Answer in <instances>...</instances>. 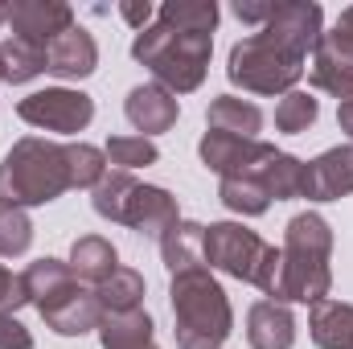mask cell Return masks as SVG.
Segmentation results:
<instances>
[{
    "label": "cell",
    "mask_w": 353,
    "mask_h": 349,
    "mask_svg": "<svg viewBox=\"0 0 353 349\" xmlns=\"http://www.w3.org/2000/svg\"><path fill=\"white\" fill-rule=\"evenodd\" d=\"M333 230L321 214H296L283 230V247L271 255L263 275V296L275 304H321L333 288Z\"/></svg>",
    "instance_id": "obj_1"
},
{
    "label": "cell",
    "mask_w": 353,
    "mask_h": 349,
    "mask_svg": "<svg viewBox=\"0 0 353 349\" xmlns=\"http://www.w3.org/2000/svg\"><path fill=\"white\" fill-rule=\"evenodd\" d=\"M21 279H25L29 304L41 312V321H46L54 333H62V337H83L90 329H99L103 304H99L94 288H83V283H79V275L70 271V263L46 255V259L29 263V267L21 271Z\"/></svg>",
    "instance_id": "obj_2"
},
{
    "label": "cell",
    "mask_w": 353,
    "mask_h": 349,
    "mask_svg": "<svg viewBox=\"0 0 353 349\" xmlns=\"http://www.w3.org/2000/svg\"><path fill=\"white\" fill-rule=\"evenodd\" d=\"M169 300H173V337L181 349L226 346V337L234 329V312H230V300H226L222 283L205 267L173 275Z\"/></svg>",
    "instance_id": "obj_3"
},
{
    "label": "cell",
    "mask_w": 353,
    "mask_h": 349,
    "mask_svg": "<svg viewBox=\"0 0 353 349\" xmlns=\"http://www.w3.org/2000/svg\"><path fill=\"white\" fill-rule=\"evenodd\" d=\"M70 189L66 144L25 136L0 161V201L4 206H46Z\"/></svg>",
    "instance_id": "obj_4"
},
{
    "label": "cell",
    "mask_w": 353,
    "mask_h": 349,
    "mask_svg": "<svg viewBox=\"0 0 353 349\" xmlns=\"http://www.w3.org/2000/svg\"><path fill=\"white\" fill-rule=\"evenodd\" d=\"M210 50H214V37L205 33H173L169 25H148L136 33L132 41V58L144 62L157 83L173 94H189V90L201 87L205 70H210Z\"/></svg>",
    "instance_id": "obj_5"
},
{
    "label": "cell",
    "mask_w": 353,
    "mask_h": 349,
    "mask_svg": "<svg viewBox=\"0 0 353 349\" xmlns=\"http://www.w3.org/2000/svg\"><path fill=\"white\" fill-rule=\"evenodd\" d=\"M94 214L119 226H132L140 235L161 239L176 222V197L161 185H140L132 173L123 169H107L103 181L94 185Z\"/></svg>",
    "instance_id": "obj_6"
},
{
    "label": "cell",
    "mask_w": 353,
    "mask_h": 349,
    "mask_svg": "<svg viewBox=\"0 0 353 349\" xmlns=\"http://www.w3.org/2000/svg\"><path fill=\"white\" fill-rule=\"evenodd\" d=\"M226 74L234 87L251 90V94H288L304 74V54H296L292 46H283L279 37L259 29L230 50Z\"/></svg>",
    "instance_id": "obj_7"
},
{
    "label": "cell",
    "mask_w": 353,
    "mask_h": 349,
    "mask_svg": "<svg viewBox=\"0 0 353 349\" xmlns=\"http://www.w3.org/2000/svg\"><path fill=\"white\" fill-rule=\"evenodd\" d=\"M271 255H275V247L263 243L255 230L239 226V222H214V226H205V263L218 267L222 275H234V279L259 288Z\"/></svg>",
    "instance_id": "obj_8"
},
{
    "label": "cell",
    "mask_w": 353,
    "mask_h": 349,
    "mask_svg": "<svg viewBox=\"0 0 353 349\" xmlns=\"http://www.w3.org/2000/svg\"><path fill=\"white\" fill-rule=\"evenodd\" d=\"M17 115L41 132H62V136H74L83 132L90 119H94V103L83 90H66V87H50V90H33L17 103Z\"/></svg>",
    "instance_id": "obj_9"
},
{
    "label": "cell",
    "mask_w": 353,
    "mask_h": 349,
    "mask_svg": "<svg viewBox=\"0 0 353 349\" xmlns=\"http://www.w3.org/2000/svg\"><path fill=\"white\" fill-rule=\"evenodd\" d=\"M197 152H201V165L218 177H263V169L275 157L271 144L247 140V136H230V132H205Z\"/></svg>",
    "instance_id": "obj_10"
},
{
    "label": "cell",
    "mask_w": 353,
    "mask_h": 349,
    "mask_svg": "<svg viewBox=\"0 0 353 349\" xmlns=\"http://www.w3.org/2000/svg\"><path fill=\"white\" fill-rule=\"evenodd\" d=\"M8 25L12 37H25L33 46H50L74 25V8L62 0H12L8 4Z\"/></svg>",
    "instance_id": "obj_11"
},
{
    "label": "cell",
    "mask_w": 353,
    "mask_h": 349,
    "mask_svg": "<svg viewBox=\"0 0 353 349\" xmlns=\"http://www.w3.org/2000/svg\"><path fill=\"white\" fill-rule=\"evenodd\" d=\"M321 25H325L321 4H312V0H279V4L271 8V17H267L263 33L279 37L283 46H292L296 54L308 58V50H316V41H321V33H325Z\"/></svg>",
    "instance_id": "obj_12"
},
{
    "label": "cell",
    "mask_w": 353,
    "mask_h": 349,
    "mask_svg": "<svg viewBox=\"0 0 353 349\" xmlns=\"http://www.w3.org/2000/svg\"><path fill=\"white\" fill-rule=\"evenodd\" d=\"M353 193V144L345 148H329L316 161L304 165V185L300 197L308 201H341Z\"/></svg>",
    "instance_id": "obj_13"
},
{
    "label": "cell",
    "mask_w": 353,
    "mask_h": 349,
    "mask_svg": "<svg viewBox=\"0 0 353 349\" xmlns=\"http://www.w3.org/2000/svg\"><path fill=\"white\" fill-rule=\"evenodd\" d=\"M123 111H128V123H132L136 132H144V140H148V136H161V132H169V128L176 123V115H181V107H176V94H173V90H165L161 83L132 87V90H128V103H123Z\"/></svg>",
    "instance_id": "obj_14"
},
{
    "label": "cell",
    "mask_w": 353,
    "mask_h": 349,
    "mask_svg": "<svg viewBox=\"0 0 353 349\" xmlns=\"http://www.w3.org/2000/svg\"><path fill=\"white\" fill-rule=\"evenodd\" d=\"M94 66H99V50L83 25H70L62 37L46 46V70L58 79H87L94 74Z\"/></svg>",
    "instance_id": "obj_15"
},
{
    "label": "cell",
    "mask_w": 353,
    "mask_h": 349,
    "mask_svg": "<svg viewBox=\"0 0 353 349\" xmlns=\"http://www.w3.org/2000/svg\"><path fill=\"white\" fill-rule=\"evenodd\" d=\"M247 341L251 349H292L296 346V317L288 312V304L259 300L247 312Z\"/></svg>",
    "instance_id": "obj_16"
},
{
    "label": "cell",
    "mask_w": 353,
    "mask_h": 349,
    "mask_svg": "<svg viewBox=\"0 0 353 349\" xmlns=\"http://www.w3.org/2000/svg\"><path fill=\"white\" fill-rule=\"evenodd\" d=\"M308 83H312L316 90H325V94H337L341 103H350L353 99V58L350 54H341L333 41H325V33H321L316 50H312Z\"/></svg>",
    "instance_id": "obj_17"
},
{
    "label": "cell",
    "mask_w": 353,
    "mask_h": 349,
    "mask_svg": "<svg viewBox=\"0 0 353 349\" xmlns=\"http://www.w3.org/2000/svg\"><path fill=\"white\" fill-rule=\"evenodd\" d=\"M161 255H165V267H169L173 275L205 267V226L176 218L173 226L161 235Z\"/></svg>",
    "instance_id": "obj_18"
},
{
    "label": "cell",
    "mask_w": 353,
    "mask_h": 349,
    "mask_svg": "<svg viewBox=\"0 0 353 349\" xmlns=\"http://www.w3.org/2000/svg\"><path fill=\"white\" fill-rule=\"evenodd\" d=\"M99 341H103V349H157L152 317H148L144 308H132V312H103V321H99Z\"/></svg>",
    "instance_id": "obj_19"
},
{
    "label": "cell",
    "mask_w": 353,
    "mask_h": 349,
    "mask_svg": "<svg viewBox=\"0 0 353 349\" xmlns=\"http://www.w3.org/2000/svg\"><path fill=\"white\" fill-rule=\"evenodd\" d=\"M312 341L321 349H353V304L345 300H321L308 317Z\"/></svg>",
    "instance_id": "obj_20"
},
{
    "label": "cell",
    "mask_w": 353,
    "mask_h": 349,
    "mask_svg": "<svg viewBox=\"0 0 353 349\" xmlns=\"http://www.w3.org/2000/svg\"><path fill=\"white\" fill-rule=\"evenodd\" d=\"M205 119H210V132H230V136H247V140H255V132L263 128V111L239 94H218L210 103Z\"/></svg>",
    "instance_id": "obj_21"
},
{
    "label": "cell",
    "mask_w": 353,
    "mask_h": 349,
    "mask_svg": "<svg viewBox=\"0 0 353 349\" xmlns=\"http://www.w3.org/2000/svg\"><path fill=\"white\" fill-rule=\"evenodd\" d=\"M115 247L103 239V235H83V239H74V247H70V271L79 275V279H87V283H103L107 275H115Z\"/></svg>",
    "instance_id": "obj_22"
},
{
    "label": "cell",
    "mask_w": 353,
    "mask_h": 349,
    "mask_svg": "<svg viewBox=\"0 0 353 349\" xmlns=\"http://www.w3.org/2000/svg\"><path fill=\"white\" fill-rule=\"evenodd\" d=\"M161 25H169L173 33H205V37H214L218 4L214 0H165L161 4Z\"/></svg>",
    "instance_id": "obj_23"
},
{
    "label": "cell",
    "mask_w": 353,
    "mask_h": 349,
    "mask_svg": "<svg viewBox=\"0 0 353 349\" xmlns=\"http://www.w3.org/2000/svg\"><path fill=\"white\" fill-rule=\"evenodd\" d=\"M94 296H99L103 312H132L144 300V275L132 271V267H115V275H107L94 288Z\"/></svg>",
    "instance_id": "obj_24"
},
{
    "label": "cell",
    "mask_w": 353,
    "mask_h": 349,
    "mask_svg": "<svg viewBox=\"0 0 353 349\" xmlns=\"http://www.w3.org/2000/svg\"><path fill=\"white\" fill-rule=\"evenodd\" d=\"M0 66H4V83H29L46 70V46H33L25 37H4Z\"/></svg>",
    "instance_id": "obj_25"
},
{
    "label": "cell",
    "mask_w": 353,
    "mask_h": 349,
    "mask_svg": "<svg viewBox=\"0 0 353 349\" xmlns=\"http://www.w3.org/2000/svg\"><path fill=\"white\" fill-rule=\"evenodd\" d=\"M218 197H222L226 210H234L243 218H259V214H267V206H271V197H267L259 177H222Z\"/></svg>",
    "instance_id": "obj_26"
},
{
    "label": "cell",
    "mask_w": 353,
    "mask_h": 349,
    "mask_svg": "<svg viewBox=\"0 0 353 349\" xmlns=\"http://www.w3.org/2000/svg\"><path fill=\"white\" fill-rule=\"evenodd\" d=\"M259 181H263L267 197H275V201L300 197V185H304V161H296V157H288V152H275Z\"/></svg>",
    "instance_id": "obj_27"
},
{
    "label": "cell",
    "mask_w": 353,
    "mask_h": 349,
    "mask_svg": "<svg viewBox=\"0 0 353 349\" xmlns=\"http://www.w3.org/2000/svg\"><path fill=\"white\" fill-rule=\"evenodd\" d=\"M316 115H321V103L308 90H288L279 99V107H275V128L288 132V136H300V132H308L316 123Z\"/></svg>",
    "instance_id": "obj_28"
},
{
    "label": "cell",
    "mask_w": 353,
    "mask_h": 349,
    "mask_svg": "<svg viewBox=\"0 0 353 349\" xmlns=\"http://www.w3.org/2000/svg\"><path fill=\"white\" fill-rule=\"evenodd\" d=\"M66 169H70V189H94L107 173V152L94 144H66Z\"/></svg>",
    "instance_id": "obj_29"
},
{
    "label": "cell",
    "mask_w": 353,
    "mask_h": 349,
    "mask_svg": "<svg viewBox=\"0 0 353 349\" xmlns=\"http://www.w3.org/2000/svg\"><path fill=\"white\" fill-rule=\"evenodd\" d=\"M157 161H161V152H157V144L144 140V136H111V140H107V165H115V169H123V173L148 169V165H157Z\"/></svg>",
    "instance_id": "obj_30"
},
{
    "label": "cell",
    "mask_w": 353,
    "mask_h": 349,
    "mask_svg": "<svg viewBox=\"0 0 353 349\" xmlns=\"http://www.w3.org/2000/svg\"><path fill=\"white\" fill-rule=\"evenodd\" d=\"M33 243V222L21 206H4L0 201V255H25Z\"/></svg>",
    "instance_id": "obj_31"
},
{
    "label": "cell",
    "mask_w": 353,
    "mask_h": 349,
    "mask_svg": "<svg viewBox=\"0 0 353 349\" xmlns=\"http://www.w3.org/2000/svg\"><path fill=\"white\" fill-rule=\"evenodd\" d=\"M21 304H29V296H25V279L12 275L8 267H0V312H17Z\"/></svg>",
    "instance_id": "obj_32"
},
{
    "label": "cell",
    "mask_w": 353,
    "mask_h": 349,
    "mask_svg": "<svg viewBox=\"0 0 353 349\" xmlns=\"http://www.w3.org/2000/svg\"><path fill=\"white\" fill-rule=\"evenodd\" d=\"M0 349H33L29 329H25L12 312H0Z\"/></svg>",
    "instance_id": "obj_33"
},
{
    "label": "cell",
    "mask_w": 353,
    "mask_h": 349,
    "mask_svg": "<svg viewBox=\"0 0 353 349\" xmlns=\"http://www.w3.org/2000/svg\"><path fill=\"white\" fill-rule=\"evenodd\" d=\"M119 17L140 33V29L152 25V4H148V0H123V4H119Z\"/></svg>",
    "instance_id": "obj_34"
},
{
    "label": "cell",
    "mask_w": 353,
    "mask_h": 349,
    "mask_svg": "<svg viewBox=\"0 0 353 349\" xmlns=\"http://www.w3.org/2000/svg\"><path fill=\"white\" fill-rule=\"evenodd\" d=\"M271 8H275V0H263V4H255V0H239V4H234V17H239V21H251V25H267Z\"/></svg>",
    "instance_id": "obj_35"
},
{
    "label": "cell",
    "mask_w": 353,
    "mask_h": 349,
    "mask_svg": "<svg viewBox=\"0 0 353 349\" xmlns=\"http://www.w3.org/2000/svg\"><path fill=\"white\" fill-rule=\"evenodd\" d=\"M337 123H341V132H350V136H353V99L337 107Z\"/></svg>",
    "instance_id": "obj_36"
},
{
    "label": "cell",
    "mask_w": 353,
    "mask_h": 349,
    "mask_svg": "<svg viewBox=\"0 0 353 349\" xmlns=\"http://www.w3.org/2000/svg\"><path fill=\"white\" fill-rule=\"evenodd\" d=\"M337 25H341V29H350V33H353V4L345 8V12H341V17H337Z\"/></svg>",
    "instance_id": "obj_37"
},
{
    "label": "cell",
    "mask_w": 353,
    "mask_h": 349,
    "mask_svg": "<svg viewBox=\"0 0 353 349\" xmlns=\"http://www.w3.org/2000/svg\"><path fill=\"white\" fill-rule=\"evenodd\" d=\"M0 25H8V0H0Z\"/></svg>",
    "instance_id": "obj_38"
},
{
    "label": "cell",
    "mask_w": 353,
    "mask_h": 349,
    "mask_svg": "<svg viewBox=\"0 0 353 349\" xmlns=\"http://www.w3.org/2000/svg\"><path fill=\"white\" fill-rule=\"evenodd\" d=\"M0 83H4V66H0Z\"/></svg>",
    "instance_id": "obj_39"
}]
</instances>
